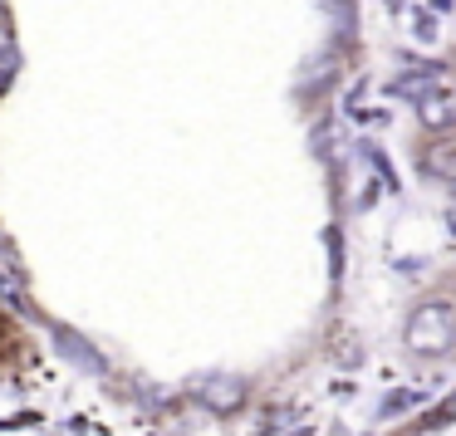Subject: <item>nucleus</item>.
<instances>
[{
	"label": "nucleus",
	"instance_id": "f257e3e1",
	"mask_svg": "<svg viewBox=\"0 0 456 436\" xmlns=\"http://www.w3.org/2000/svg\"><path fill=\"white\" fill-rule=\"evenodd\" d=\"M452 343H456V314H452V304L432 299V304H422L412 319H407V348H412V353H446Z\"/></svg>",
	"mask_w": 456,
	"mask_h": 436
},
{
	"label": "nucleus",
	"instance_id": "f03ea898",
	"mask_svg": "<svg viewBox=\"0 0 456 436\" xmlns=\"http://www.w3.org/2000/svg\"><path fill=\"white\" fill-rule=\"evenodd\" d=\"M197 397H201V407H211V412H236L240 402H246V383L240 377H231V373H221V377H207V383L197 387Z\"/></svg>",
	"mask_w": 456,
	"mask_h": 436
},
{
	"label": "nucleus",
	"instance_id": "423d86ee",
	"mask_svg": "<svg viewBox=\"0 0 456 436\" xmlns=\"http://www.w3.org/2000/svg\"><path fill=\"white\" fill-rule=\"evenodd\" d=\"M446 422H456V392L446 397V402L436 407V416H432V426H446Z\"/></svg>",
	"mask_w": 456,
	"mask_h": 436
},
{
	"label": "nucleus",
	"instance_id": "0eeeda50",
	"mask_svg": "<svg viewBox=\"0 0 456 436\" xmlns=\"http://www.w3.org/2000/svg\"><path fill=\"white\" fill-rule=\"evenodd\" d=\"M446 226H452V236H456V206H452V211H446Z\"/></svg>",
	"mask_w": 456,
	"mask_h": 436
},
{
	"label": "nucleus",
	"instance_id": "7ed1b4c3",
	"mask_svg": "<svg viewBox=\"0 0 456 436\" xmlns=\"http://www.w3.org/2000/svg\"><path fill=\"white\" fill-rule=\"evenodd\" d=\"M427 128H452L456 123V74H442V84L432 89V99L422 103Z\"/></svg>",
	"mask_w": 456,
	"mask_h": 436
},
{
	"label": "nucleus",
	"instance_id": "20e7f679",
	"mask_svg": "<svg viewBox=\"0 0 456 436\" xmlns=\"http://www.w3.org/2000/svg\"><path fill=\"white\" fill-rule=\"evenodd\" d=\"M54 338H60V353L69 358V363H79L84 373H103V358L89 348V338H79L74 328H54Z\"/></svg>",
	"mask_w": 456,
	"mask_h": 436
},
{
	"label": "nucleus",
	"instance_id": "39448f33",
	"mask_svg": "<svg viewBox=\"0 0 456 436\" xmlns=\"http://www.w3.org/2000/svg\"><path fill=\"white\" fill-rule=\"evenodd\" d=\"M422 172L436 177V182H456V142H436V148L422 157Z\"/></svg>",
	"mask_w": 456,
	"mask_h": 436
}]
</instances>
